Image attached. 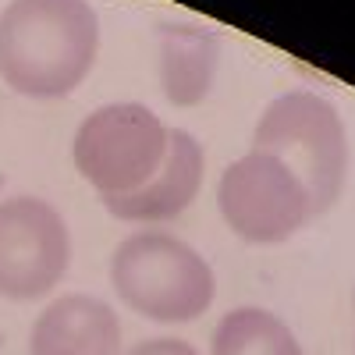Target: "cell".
I'll use <instances>...</instances> for the list:
<instances>
[{"label": "cell", "instance_id": "cell-3", "mask_svg": "<svg viewBox=\"0 0 355 355\" xmlns=\"http://www.w3.org/2000/svg\"><path fill=\"white\" fill-rule=\"evenodd\" d=\"M252 150L277 157L302 182L313 220L341 199L348 178V132L331 100L309 89H291L266 103L252 132Z\"/></svg>", "mask_w": 355, "mask_h": 355}, {"label": "cell", "instance_id": "cell-1", "mask_svg": "<svg viewBox=\"0 0 355 355\" xmlns=\"http://www.w3.org/2000/svg\"><path fill=\"white\" fill-rule=\"evenodd\" d=\"M100 53L89 0H11L0 11V82L25 100H64Z\"/></svg>", "mask_w": 355, "mask_h": 355}, {"label": "cell", "instance_id": "cell-7", "mask_svg": "<svg viewBox=\"0 0 355 355\" xmlns=\"http://www.w3.org/2000/svg\"><path fill=\"white\" fill-rule=\"evenodd\" d=\"M202 174H206V153L199 139L185 128H171L167 157L160 171L139 192L121 199H103V206L110 217L128 224H167L196 202L202 189Z\"/></svg>", "mask_w": 355, "mask_h": 355}, {"label": "cell", "instance_id": "cell-11", "mask_svg": "<svg viewBox=\"0 0 355 355\" xmlns=\"http://www.w3.org/2000/svg\"><path fill=\"white\" fill-rule=\"evenodd\" d=\"M125 355H199V352L182 338H150V341H139L135 348H128Z\"/></svg>", "mask_w": 355, "mask_h": 355}, {"label": "cell", "instance_id": "cell-4", "mask_svg": "<svg viewBox=\"0 0 355 355\" xmlns=\"http://www.w3.org/2000/svg\"><path fill=\"white\" fill-rule=\"evenodd\" d=\"M171 128L146 103L117 100L82 117L71 142V160L82 182L100 199L139 192L167 157Z\"/></svg>", "mask_w": 355, "mask_h": 355}, {"label": "cell", "instance_id": "cell-10", "mask_svg": "<svg viewBox=\"0 0 355 355\" xmlns=\"http://www.w3.org/2000/svg\"><path fill=\"white\" fill-rule=\"evenodd\" d=\"M210 355H306L291 327L270 309L242 306L220 316Z\"/></svg>", "mask_w": 355, "mask_h": 355}, {"label": "cell", "instance_id": "cell-5", "mask_svg": "<svg viewBox=\"0 0 355 355\" xmlns=\"http://www.w3.org/2000/svg\"><path fill=\"white\" fill-rule=\"evenodd\" d=\"M217 210L245 245H281L313 220L302 182L263 150H249L224 167Z\"/></svg>", "mask_w": 355, "mask_h": 355}, {"label": "cell", "instance_id": "cell-8", "mask_svg": "<svg viewBox=\"0 0 355 355\" xmlns=\"http://www.w3.org/2000/svg\"><path fill=\"white\" fill-rule=\"evenodd\" d=\"M28 355H121V320L96 295H61L36 316Z\"/></svg>", "mask_w": 355, "mask_h": 355}, {"label": "cell", "instance_id": "cell-9", "mask_svg": "<svg viewBox=\"0 0 355 355\" xmlns=\"http://www.w3.org/2000/svg\"><path fill=\"white\" fill-rule=\"evenodd\" d=\"M160 89L171 107H199L217 82L220 68V36L214 28L189 21H160Z\"/></svg>", "mask_w": 355, "mask_h": 355}, {"label": "cell", "instance_id": "cell-2", "mask_svg": "<svg viewBox=\"0 0 355 355\" xmlns=\"http://www.w3.org/2000/svg\"><path fill=\"white\" fill-rule=\"evenodd\" d=\"M110 288L153 323H192L217 299V277L199 249L178 234L142 227L114 249Z\"/></svg>", "mask_w": 355, "mask_h": 355}, {"label": "cell", "instance_id": "cell-12", "mask_svg": "<svg viewBox=\"0 0 355 355\" xmlns=\"http://www.w3.org/2000/svg\"><path fill=\"white\" fill-rule=\"evenodd\" d=\"M0 185H4V174H0Z\"/></svg>", "mask_w": 355, "mask_h": 355}, {"label": "cell", "instance_id": "cell-6", "mask_svg": "<svg viewBox=\"0 0 355 355\" xmlns=\"http://www.w3.org/2000/svg\"><path fill=\"white\" fill-rule=\"evenodd\" d=\"M71 231L40 196L0 199V299L36 302L68 277Z\"/></svg>", "mask_w": 355, "mask_h": 355}]
</instances>
